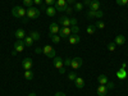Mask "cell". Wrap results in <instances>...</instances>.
<instances>
[{
	"instance_id": "6da1fadb",
	"label": "cell",
	"mask_w": 128,
	"mask_h": 96,
	"mask_svg": "<svg viewBox=\"0 0 128 96\" xmlns=\"http://www.w3.org/2000/svg\"><path fill=\"white\" fill-rule=\"evenodd\" d=\"M12 14H13L16 18H23V17L27 14V12L24 10V8L17 5V6H14V8L12 9Z\"/></svg>"
},
{
	"instance_id": "7a4b0ae2",
	"label": "cell",
	"mask_w": 128,
	"mask_h": 96,
	"mask_svg": "<svg viewBox=\"0 0 128 96\" xmlns=\"http://www.w3.org/2000/svg\"><path fill=\"white\" fill-rule=\"evenodd\" d=\"M42 52L48 56V58H50V59H54L56 55H55V49L52 48L51 45H46V46H44V49H42Z\"/></svg>"
},
{
	"instance_id": "3957f363",
	"label": "cell",
	"mask_w": 128,
	"mask_h": 96,
	"mask_svg": "<svg viewBox=\"0 0 128 96\" xmlns=\"http://www.w3.org/2000/svg\"><path fill=\"white\" fill-rule=\"evenodd\" d=\"M27 18H30V19H36V18H38V16H40V10L37 9V8H28L27 9Z\"/></svg>"
},
{
	"instance_id": "277c9868",
	"label": "cell",
	"mask_w": 128,
	"mask_h": 96,
	"mask_svg": "<svg viewBox=\"0 0 128 96\" xmlns=\"http://www.w3.org/2000/svg\"><path fill=\"white\" fill-rule=\"evenodd\" d=\"M54 6H55V9H56V12H66V9H67V6H68L67 0H56Z\"/></svg>"
},
{
	"instance_id": "5b68a950",
	"label": "cell",
	"mask_w": 128,
	"mask_h": 96,
	"mask_svg": "<svg viewBox=\"0 0 128 96\" xmlns=\"http://www.w3.org/2000/svg\"><path fill=\"white\" fill-rule=\"evenodd\" d=\"M82 64H83V60H82V58H80V56H74V58H72V60H70V67H72L73 69L81 68Z\"/></svg>"
},
{
	"instance_id": "8992f818",
	"label": "cell",
	"mask_w": 128,
	"mask_h": 96,
	"mask_svg": "<svg viewBox=\"0 0 128 96\" xmlns=\"http://www.w3.org/2000/svg\"><path fill=\"white\" fill-rule=\"evenodd\" d=\"M104 16V13L101 12V10H88L86 17L88 19H94V18H101Z\"/></svg>"
},
{
	"instance_id": "52a82bcc",
	"label": "cell",
	"mask_w": 128,
	"mask_h": 96,
	"mask_svg": "<svg viewBox=\"0 0 128 96\" xmlns=\"http://www.w3.org/2000/svg\"><path fill=\"white\" fill-rule=\"evenodd\" d=\"M70 27H62L60 30H59V36H60V38H68L69 36H70Z\"/></svg>"
},
{
	"instance_id": "ba28073f",
	"label": "cell",
	"mask_w": 128,
	"mask_h": 96,
	"mask_svg": "<svg viewBox=\"0 0 128 96\" xmlns=\"http://www.w3.org/2000/svg\"><path fill=\"white\" fill-rule=\"evenodd\" d=\"M22 67H23V69H26V70H31L32 67H34V62H32V59H31V58H24V59L22 60Z\"/></svg>"
},
{
	"instance_id": "9c48e42d",
	"label": "cell",
	"mask_w": 128,
	"mask_h": 96,
	"mask_svg": "<svg viewBox=\"0 0 128 96\" xmlns=\"http://www.w3.org/2000/svg\"><path fill=\"white\" fill-rule=\"evenodd\" d=\"M59 30H60L59 24H58L56 22H52V23H50V26H49V34H51V35H58V34H59Z\"/></svg>"
},
{
	"instance_id": "30bf717a",
	"label": "cell",
	"mask_w": 128,
	"mask_h": 96,
	"mask_svg": "<svg viewBox=\"0 0 128 96\" xmlns=\"http://www.w3.org/2000/svg\"><path fill=\"white\" fill-rule=\"evenodd\" d=\"M58 23H60L63 27H70V18L62 16V17H59V19H58Z\"/></svg>"
},
{
	"instance_id": "8fae6325",
	"label": "cell",
	"mask_w": 128,
	"mask_h": 96,
	"mask_svg": "<svg viewBox=\"0 0 128 96\" xmlns=\"http://www.w3.org/2000/svg\"><path fill=\"white\" fill-rule=\"evenodd\" d=\"M24 42H23V40H17L16 42H14V50L17 51V52H22L23 50H24Z\"/></svg>"
},
{
	"instance_id": "7c38bea8",
	"label": "cell",
	"mask_w": 128,
	"mask_h": 96,
	"mask_svg": "<svg viewBox=\"0 0 128 96\" xmlns=\"http://www.w3.org/2000/svg\"><path fill=\"white\" fill-rule=\"evenodd\" d=\"M52 64H54V67L56 69H62L64 67V62H63V59L60 56H55L54 59H52Z\"/></svg>"
},
{
	"instance_id": "4fadbf2b",
	"label": "cell",
	"mask_w": 128,
	"mask_h": 96,
	"mask_svg": "<svg viewBox=\"0 0 128 96\" xmlns=\"http://www.w3.org/2000/svg\"><path fill=\"white\" fill-rule=\"evenodd\" d=\"M108 87L105 86V84H100V86L98 87V90H96V92H98L99 96H106L108 95Z\"/></svg>"
},
{
	"instance_id": "5bb4252c",
	"label": "cell",
	"mask_w": 128,
	"mask_h": 96,
	"mask_svg": "<svg viewBox=\"0 0 128 96\" xmlns=\"http://www.w3.org/2000/svg\"><path fill=\"white\" fill-rule=\"evenodd\" d=\"M115 76H116V78H118V80H126L127 78V70L124 68H119L118 70H116Z\"/></svg>"
},
{
	"instance_id": "9a60e30c",
	"label": "cell",
	"mask_w": 128,
	"mask_h": 96,
	"mask_svg": "<svg viewBox=\"0 0 128 96\" xmlns=\"http://www.w3.org/2000/svg\"><path fill=\"white\" fill-rule=\"evenodd\" d=\"M81 41V37L78 36V35H70L69 37H68V42L70 45H76V44H78V42Z\"/></svg>"
},
{
	"instance_id": "2e32d148",
	"label": "cell",
	"mask_w": 128,
	"mask_h": 96,
	"mask_svg": "<svg viewBox=\"0 0 128 96\" xmlns=\"http://www.w3.org/2000/svg\"><path fill=\"white\" fill-rule=\"evenodd\" d=\"M14 36L17 37V40H23V38L26 37V32H24L23 28H18V30H16V32H14Z\"/></svg>"
},
{
	"instance_id": "e0dca14e",
	"label": "cell",
	"mask_w": 128,
	"mask_h": 96,
	"mask_svg": "<svg viewBox=\"0 0 128 96\" xmlns=\"http://www.w3.org/2000/svg\"><path fill=\"white\" fill-rule=\"evenodd\" d=\"M100 2L99 0H92L90 6H88V10H100Z\"/></svg>"
},
{
	"instance_id": "ac0fdd59",
	"label": "cell",
	"mask_w": 128,
	"mask_h": 96,
	"mask_svg": "<svg viewBox=\"0 0 128 96\" xmlns=\"http://www.w3.org/2000/svg\"><path fill=\"white\" fill-rule=\"evenodd\" d=\"M45 12H46V14H48L49 17H54V16L56 14V9H55L54 5H50V6H48V8L45 9Z\"/></svg>"
},
{
	"instance_id": "d6986e66",
	"label": "cell",
	"mask_w": 128,
	"mask_h": 96,
	"mask_svg": "<svg viewBox=\"0 0 128 96\" xmlns=\"http://www.w3.org/2000/svg\"><path fill=\"white\" fill-rule=\"evenodd\" d=\"M74 84H76V87L77 88H83L84 87V80L83 78H81V77H77L76 80H74Z\"/></svg>"
},
{
	"instance_id": "ffe728a7",
	"label": "cell",
	"mask_w": 128,
	"mask_h": 96,
	"mask_svg": "<svg viewBox=\"0 0 128 96\" xmlns=\"http://www.w3.org/2000/svg\"><path fill=\"white\" fill-rule=\"evenodd\" d=\"M23 42H24V45L27 48H32V46H34V38H32L31 36H26L23 38Z\"/></svg>"
},
{
	"instance_id": "44dd1931",
	"label": "cell",
	"mask_w": 128,
	"mask_h": 96,
	"mask_svg": "<svg viewBox=\"0 0 128 96\" xmlns=\"http://www.w3.org/2000/svg\"><path fill=\"white\" fill-rule=\"evenodd\" d=\"M114 42H115V45H123L124 42H126V37L123 35H118V36L115 37Z\"/></svg>"
},
{
	"instance_id": "7402d4cb",
	"label": "cell",
	"mask_w": 128,
	"mask_h": 96,
	"mask_svg": "<svg viewBox=\"0 0 128 96\" xmlns=\"http://www.w3.org/2000/svg\"><path fill=\"white\" fill-rule=\"evenodd\" d=\"M98 82H99V84H106L109 82V80H108V77H106L105 74H100V76L98 77Z\"/></svg>"
},
{
	"instance_id": "603a6c76",
	"label": "cell",
	"mask_w": 128,
	"mask_h": 96,
	"mask_svg": "<svg viewBox=\"0 0 128 96\" xmlns=\"http://www.w3.org/2000/svg\"><path fill=\"white\" fill-rule=\"evenodd\" d=\"M49 36H50L51 41L54 42V44H59V42H60V40H62L59 35H51V34H49Z\"/></svg>"
},
{
	"instance_id": "cb8c5ba5",
	"label": "cell",
	"mask_w": 128,
	"mask_h": 96,
	"mask_svg": "<svg viewBox=\"0 0 128 96\" xmlns=\"http://www.w3.org/2000/svg\"><path fill=\"white\" fill-rule=\"evenodd\" d=\"M24 78L31 81V80H34V72L32 70H24Z\"/></svg>"
},
{
	"instance_id": "d4e9b609",
	"label": "cell",
	"mask_w": 128,
	"mask_h": 96,
	"mask_svg": "<svg viewBox=\"0 0 128 96\" xmlns=\"http://www.w3.org/2000/svg\"><path fill=\"white\" fill-rule=\"evenodd\" d=\"M30 36L34 38V41H38V40H40V34H38L37 31H31Z\"/></svg>"
},
{
	"instance_id": "484cf974",
	"label": "cell",
	"mask_w": 128,
	"mask_h": 96,
	"mask_svg": "<svg viewBox=\"0 0 128 96\" xmlns=\"http://www.w3.org/2000/svg\"><path fill=\"white\" fill-rule=\"evenodd\" d=\"M95 27L99 28V30H102V28H105V23L102 22L101 19H98V20L95 22Z\"/></svg>"
},
{
	"instance_id": "4316f807",
	"label": "cell",
	"mask_w": 128,
	"mask_h": 96,
	"mask_svg": "<svg viewBox=\"0 0 128 96\" xmlns=\"http://www.w3.org/2000/svg\"><path fill=\"white\" fill-rule=\"evenodd\" d=\"M95 31H96L95 24H90V26H87V28H86V32H87L88 35H94V34H95Z\"/></svg>"
},
{
	"instance_id": "83f0119b",
	"label": "cell",
	"mask_w": 128,
	"mask_h": 96,
	"mask_svg": "<svg viewBox=\"0 0 128 96\" xmlns=\"http://www.w3.org/2000/svg\"><path fill=\"white\" fill-rule=\"evenodd\" d=\"M83 3H76V4H74V6H73V9L74 10H76V12H81V10L83 9Z\"/></svg>"
},
{
	"instance_id": "f1b7e54d",
	"label": "cell",
	"mask_w": 128,
	"mask_h": 96,
	"mask_svg": "<svg viewBox=\"0 0 128 96\" xmlns=\"http://www.w3.org/2000/svg\"><path fill=\"white\" fill-rule=\"evenodd\" d=\"M23 5L26 8H32L34 6V0H23Z\"/></svg>"
},
{
	"instance_id": "f546056e",
	"label": "cell",
	"mask_w": 128,
	"mask_h": 96,
	"mask_svg": "<svg viewBox=\"0 0 128 96\" xmlns=\"http://www.w3.org/2000/svg\"><path fill=\"white\" fill-rule=\"evenodd\" d=\"M76 78H77V74H76V72H74V70L68 73V80H69V81H74Z\"/></svg>"
},
{
	"instance_id": "4dcf8cb0",
	"label": "cell",
	"mask_w": 128,
	"mask_h": 96,
	"mask_svg": "<svg viewBox=\"0 0 128 96\" xmlns=\"http://www.w3.org/2000/svg\"><path fill=\"white\" fill-rule=\"evenodd\" d=\"M70 32L74 35H78V32H80V27L78 26H70Z\"/></svg>"
},
{
	"instance_id": "1f68e13d",
	"label": "cell",
	"mask_w": 128,
	"mask_h": 96,
	"mask_svg": "<svg viewBox=\"0 0 128 96\" xmlns=\"http://www.w3.org/2000/svg\"><path fill=\"white\" fill-rule=\"evenodd\" d=\"M115 3L118 5H120V6H124V5L128 4V0H115Z\"/></svg>"
},
{
	"instance_id": "d6a6232c",
	"label": "cell",
	"mask_w": 128,
	"mask_h": 96,
	"mask_svg": "<svg viewBox=\"0 0 128 96\" xmlns=\"http://www.w3.org/2000/svg\"><path fill=\"white\" fill-rule=\"evenodd\" d=\"M108 50L109 51H114L115 50V42H110V44H108Z\"/></svg>"
},
{
	"instance_id": "836d02e7",
	"label": "cell",
	"mask_w": 128,
	"mask_h": 96,
	"mask_svg": "<svg viewBox=\"0 0 128 96\" xmlns=\"http://www.w3.org/2000/svg\"><path fill=\"white\" fill-rule=\"evenodd\" d=\"M45 2V4L48 5V6H50V5H55V0H44Z\"/></svg>"
},
{
	"instance_id": "e575fe53",
	"label": "cell",
	"mask_w": 128,
	"mask_h": 96,
	"mask_svg": "<svg viewBox=\"0 0 128 96\" xmlns=\"http://www.w3.org/2000/svg\"><path fill=\"white\" fill-rule=\"evenodd\" d=\"M70 60H72V58H67L64 60V67H70Z\"/></svg>"
},
{
	"instance_id": "d590c367",
	"label": "cell",
	"mask_w": 128,
	"mask_h": 96,
	"mask_svg": "<svg viewBox=\"0 0 128 96\" xmlns=\"http://www.w3.org/2000/svg\"><path fill=\"white\" fill-rule=\"evenodd\" d=\"M34 4H36L38 6H42L44 5V0H34Z\"/></svg>"
},
{
	"instance_id": "8d00e7d4",
	"label": "cell",
	"mask_w": 128,
	"mask_h": 96,
	"mask_svg": "<svg viewBox=\"0 0 128 96\" xmlns=\"http://www.w3.org/2000/svg\"><path fill=\"white\" fill-rule=\"evenodd\" d=\"M77 23H78L77 18H70V26H77Z\"/></svg>"
},
{
	"instance_id": "74e56055",
	"label": "cell",
	"mask_w": 128,
	"mask_h": 96,
	"mask_svg": "<svg viewBox=\"0 0 128 96\" xmlns=\"http://www.w3.org/2000/svg\"><path fill=\"white\" fill-rule=\"evenodd\" d=\"M105 86L108 87V90H110V88H113V87H114V83H113V82H108V83L105 84Z\"/></svg>"
},
{
	"instance_id": "f35d334b",
	"label": "cell",
	"mask_w": 128,
	"mask_h": 96,
	"mask_svg": "<svg viewBox=\"0 0 128 96\" xmlns=\"http://www.w3.org/2000/svg\"><path fill=\"white\" fill-rule=\"evenodd\" d=\"M91 2H92V0H84V2H83V5H86V6L88 8L90 4H91Z\"/></svg>"
},
{
	"instance_id": "ab89813d",
	"label": "cell",
	"mask_w": 128,
	"mask_h": 96,
	"mask_svg": "<svg viewBox=\"0 0 128 96\" xmlns=\"http://www.w3.org/2000/svg\"><path fill=\"white\" fill-rule=\"evenodd\" d=\"M73 10H74L73 8H70V6H67V9H66V12H67V13H72Z\"/></svg>"
},
{
	"instance_id": "60d3db41",
	"label": "cell",
	"mask_w": 128,
	"mask_h": 96,
	"mask_svg": "<svg viewBox=\"0 0 128 96\" xmlns=\"http://www.w3.org/2000/svg\"><path fill=\"white\" fill-rule=\"evenodd\" d=\"M76 3V0H67V4L68 5H72V4H74Z\"/></svg>"
},
{
	"instance_id": "b9f144b4",
	"label": "cell",
	"mask_w": 128,
	"mask_h": 96,
	"mask_svg": "<svg viewBox=\"0 0 128 96\" xmlns=\"http://www.w3.org/2000/svg\"><path fill=\"white\" fill-rule=\"evenodd\" d=\"M55 96H66V94H64V92H60V91H59V92H56V94H55Z\"/></svg>"
},
{
	"instance_id": "7bdbcfd3",
	"label": "cell",
	"mask_w": 128,
	"mask_h": 96,
	"mask_svg": "<svg viewBox=\"0 0 128 96\" xmlns=\"http://www.w3.org/2000/svg\"><path fill=\"white\" fill-rule=\"evenodd\" d=\"M17 54H18V52H17V51H16V50L13 49V51H12V55H13V56H16Z\"/></svg>"
},
{
	"instance_id": "ee69618b",
	"label": "cell",
	"mask_w": 128,
	"mask_h": 96,
	"mask_svg": "<svg viewBox=\"0 0 128 96\" xmlns=\"http://www.w3.org/2000/svg\"><path fill=\"white\" fill-rule=\"evenodd\" d=\"M41 51H42V49H40V48L36 49V52H41Z\"/></svg>"
},
{
	"instance_id": "f6af8a7d",
	"label": "cell",
	"mask_w": 128,
	"mask_h": 96,
	"mask_svg": "<svg viewBox=\"0 0 128 96\" xmlns=\"http://www.w3.org/2000/svg\"><path fill=\"white\" fill-rule=\"evenodd\" d=\"M126 67H127V63H123V64H122V68H124V69H126Z\"/></svg>"
},
{
	"instance_id": "bcb514c9",
	"label": "cell",
	"mask_w": 128,
	"mask_h": 96,
	"mask_svg": "<svg viewBox=\"0 0 128 96\" xmlns=\"http://www.w3.org/2000/svg\"><path fill=\"white\" fill-rule=\"evenodd\" d=\"M28 96H36V94H34V92H32V94H30Z\"/></svg>"
}]
</instances>
